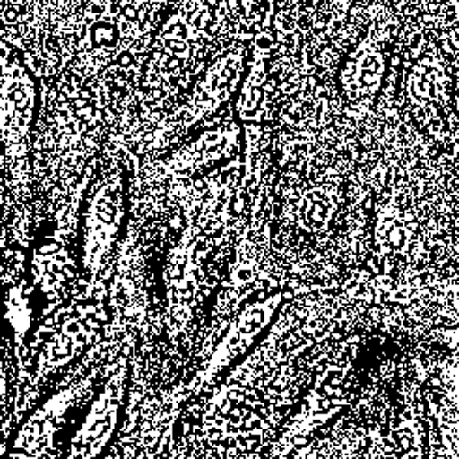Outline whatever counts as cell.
Segmentation results:
<instances>
[{
	"mask_svg": "<svg viewBox=\"0 0 459 459\" xmlns=\"http://www.w3.org/2000/svg\"><path fill=\"white\" fill-rule=\"evenodd\" d=\"M34 87L13 51L0 44V143L10 163L23 161L29 149Z\"/></svg>",
	"mask_w": 459,
	"mask_h": 459,
	"instance_id": "1",
	"label": "cell"
}]
</instances>
